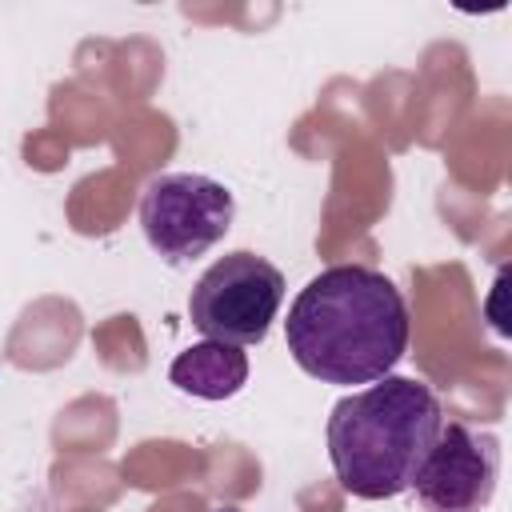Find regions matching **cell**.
Returning a JSON list of instances; mask_svg holds the SVG:
<instances>
[{"label": "cell", "mask_w": 512, "mask_h": 512, "mask_svg": "<svg viewBox=\"0 0 512 512\" xmlns=\"http://www.w3.org/2000/svg\"><path fill=\"white\" fill-rule=\"evenodd\" d=\"M280 304H284V272L260 252L236 248L204 268V276L188 296V316L204 340L252 348L264 344Z\"/></svg>", "instance_id": "3957f363"}, {"label": "cell", "mask_w": 512, "mask_h": 512, "mask_svg": "<svg viewBox=\"0 0 512 512\" xmlns=\"http://www.w3.org/2000/svg\"><path fill=\"white\" fill-rule=\"evenodd\" d=\"M236 216L232 192L204 172H164L140 192V228L148 248L180 268L216 248Z\"/></svg>", "instance_id": "277c9868"}, {"label": "cell", "mask_w": 512, "mask_h": 512, "mask_svg": "<svg viewBox=\"0 0 512 512\" xmlns=\"http://www.w3.org/2000/svg\"><path fill=\"white\" fill-rule=\"evenodd\" d=\"M404 292L376 268L332 264L288 308L284 340L300 372L320 384H376L408 352Z\"/></svg>", "instance_id": "6da1fadb"}, {"label": "cell", "mask_w": 512, "mask_h": 512, "mask_svg": "<svg viewBox=\"0 0 512 512\" xmlns=\"http://www.w3.org/2000/svg\"><path fill=\"white\" fill-rule=\"evenodd\" d=\"M440 396L416 376H384L332 404L328 460L356 500H392L412 488L436 432Z\"/></svg>", "instance_id": "7a4b0ae2"}, {"label": "cell", "mask_w": 512, "mask_h": 512, "mask_svg": "<svg viewBox=\"0 0 512 512\" xmlns=\"http://www.w3.org/2000/svg\"><path fill=\"white\" fill-rule=\"evenodd\" d=\"M212 512H240V508H212Z\"/></svg>", "instance_id": "52a82bcc"}, {"label": "cell", "mask_w": 512, "mask_h": 512, "mask_svg": "<svg viewBox=\"0 0 512 512\" xmlns=\"http://www.w3.org/2000/svg\"><path fill=\"white\" fill-rule=\"evenodd\" d=\"M168 380L196 400H228L248 384V356L236 344L200 340L168 364Z\"/></svg>", "instance_id": "8992f818"}, {"label": "cell", "mask_w": 512, "mask_h": 512, "mask_svg": "<svg viewBox=\"0 0 512 512\" xmlns=\"http://www.w3.org/2000/svg\"><path fill=\"white\" fill-rule=\"evenodd\" d=\"M500 476V444L460 420L440 424L412 488L424 512H480Z\"/></svg>", "instance_id": "5b68a950"}]
</instances>
